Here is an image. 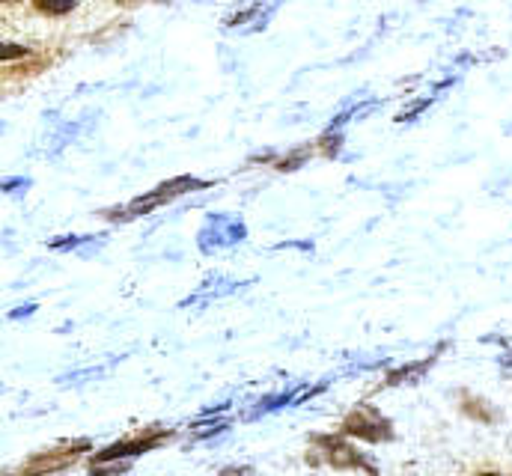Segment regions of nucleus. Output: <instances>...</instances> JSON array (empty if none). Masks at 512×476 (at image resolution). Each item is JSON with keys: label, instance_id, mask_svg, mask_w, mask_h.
I'll return each mask as SVG.
<instances>
[{"label": "nucleus", "instance_id": "1", "mask_svg": "<svg viewBox=\"0 0 512 476\" xmlns=\"http://www.w3.org/2000/svg\"><path fill=\"white\" fill-rule=\"evenodd\" d=\"M346 432L361 435V438H367V441H382V438L390 435V432H387V423L379 420V414L370 411V408H361L358 414H352L349 423H346Z\"/></svg>", "mask_w": 512, "mask_h": 476}, {"label": "nucleus", "instance_id": "2", "mask_svg": "<svg viewBox=\"0 0 512 476\" xmlns=\"http://www.w3.org/2000/svg\"><path fill=\"white\" fill-rule=\"evenodd\" d=\"M483 476H498V474H483Z\"/></svg>", "mask_w": 512, "mask_h": 476}]
</instances>
